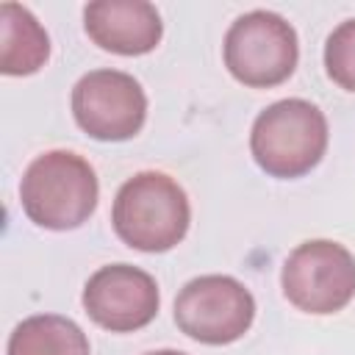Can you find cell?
Here are the masks:
<instances>
[{"mask_svg":"<svg viewBox=\"0 0 355 355\" xmlns=\"http://www.w3.org/2000/svg\"><path fill=\"white\" fill-rule=\"evenodd\" d=\"M100 183L92 164L69 150H50L31 161L19 183L25 216L47 230H75L97 208Z\"/></svg>","mask_w":355,"mask_h":355,"instance_id":"1","label":"cell"},{"mask_svg":"<svg viewBox=\"0 0 355 355\" xmlns=\"http://www.w3.org/2000/svg\"><path fill=\"white\" fill-rule=\"evenodd\" d=\"M191 222V205L178 180L164 172H139L128 178L111 208L116 236L141 252H166L183 241Z\"/></svg>","mask_w":355,"mask_h":355,"instance_id":"2","label":"cell"},{"mask_svg":"<svg viewBox=\"0 0 355 355\" xmlns=\"http://www.w3.org/2000/svg\"><path fill=\"white\" fill-rule=\"evenodd\" d=\"M250 150L266 175L280 180L302 178L327 150V119L308 100H277L255 116Z\"/></svg>","mask_w":355,"mask_h":355,"instance_id":"3","label":"cell"},{"mask_svg":"<svg viewBox=\"0 0 355 355\" xmlns=\"http://www.w3.org/2000/svg\"><path fill=\"white\" fill-rule=\"evenodd\" d=\"M225 67L250 89H272L283 83L300 58L294 28L272 11L241 14L225 33Z\"/></svg>","mask_w":355,"mask_h":355,"instance_id":"4","label":"cell"},{"mask_svg":"<svg viewBox=\"0 0 355 355\" xmlns=\"http://www.w3.org/2000/svg\"><path fill=\"white\" fill-rule=\"evenodd\" d=\"M280 286L294 308L316 316L336 313L355 297V258L330 239L302 241L288 252Z\"/></svg>","mask_w":355,"mask_h":355,"instance_id":"5","label":"cell"},{"mask_svg":"<svg viewBox=\"0 0 355 355\" xmlns=\"http://www.w3.org/2000/svg\"><path fill=\"white\" fill-rule=\"evenodd\" d=\"M252 319L255 297L230 275L194 277L175 297V322L180 333L200 344H233L250 330Z\"/></svg>","mask_w":355,"mask_h":355,"instance_id":"6","label":"cell"},{"mask_svg":"<svg viewBox=\"0 0 355 355\" xmlns=\"http://www.w3.org/2000/svg\"><path fill=\"white\" fill-rule=\"evenodd\" d=\"M72 114L86 136L97 141H125L133 139L147 119V94L128 72L94 69L75 83Z\"/></svg>","mask_w":355,"mask_h":355,"instance_id":"7","label":"cell"},{"mask_svg":"<svg viewBox=\"0 0 355 355\" xmlns=\"http://www.w3.org/2000/svg\"><path fill=\"white\" fill-rule=\"evenodd\" d=\"M161 294L150 272L130 263L100 266L83 286V308L89 319L111 333H133L158 313Z\"/></svg>","mask_w":355,"mask_h":355,"instance_id":"8","label":"cell"},{"mask_svg":"<svg viewBox=\"0 0 355 355\" xmlns=\"http://www.w3.org/2000/svg\"><path fill=\"white\" fill-rule=\"evenodd\" d=\"M89 39L116 55H144L164 33L161 14L144 0H94L83 8Z\"/></svg>","mask_w":355,"mask_h":355,"instance_id":"9","label":"cell"},{"mask_svg":"<svg viewBox=\"0 0 355 355\" xmlns=\"http://www.w3.org/2000/svg\"><path fill=\"white\" fill-rule=\"evenodd\" d=\"M50 55V39L39 19L19 3L0 6V69L3 75H33Z\"/></svg>","mask_w":355,"mask_h":355,"instance_id":"10","label":"cell"},{"mask_svg":"<svg viewBox=\"0 0 355 355\" xmlns=\"http://www.w3.org/2000/svg\"><path fill=\"white\" fill-rule=\"evenodd\" d=\"M8 355H89V338L67 316L36 313L14 327Z\"/></svg>","mask_w":355,"mask_h":355,"instance_id":"11","label":"cell"},{"mask_svg":"<svg viewBox=\"0 0 355 355\" xmlns=\"http://www.w3.org/2000/svg\"><path fill=\"white\" fill-rule=\"evenodd\" d=\"M324 69L333 83L355 92V19L341 22L324 42Z\"/></svg>","mask_w":355,"mask_h":355,"instance_id":"12","label":"cell"},{"mask_svg":"<svg viewBox=\"0 0 355 355\" xmlns=\"http://www.w3.org/2000/svg\"><path fill=\"white\" fill-rule=\"evenodd\" d=\"M147 355H186V352H178V349H158V352H147Z\"/></svg>","mask_w":355,"mask_h":355,"instance_id":"13","label":"cell"}]
</instances>
